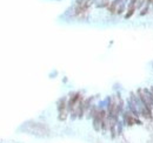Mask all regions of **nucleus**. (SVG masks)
<instances>
[{
  "label": "nucleus",
  "mask_w": 153,
  "mask_h": 143,
  "mask_svg": "<svg viewBox=\"0 0 153 143\" xmlns=\"http://www.w3.org/2000/svg\"><path fill=\"white\" fill-rule=\"evenodd\" d=\"M121 120H123L126 128H133L134 126H143L144 125V122L140 120V117H136L128 110L124 112V114L121 115Z\"/></svg>",
  "instance_id": "f257e3e1"
},
{
  "label": "nucleus",
  "mask_w": 153,
  "mask_h": 143,
  "mask_svg": "<svg viewBox=\"0 0 153 143\" xmlns=\"http://www.w3.org/2000/svg\"><path fill=\"white\" fill-rule=\"evenodd\" d=\"M140 117L144 119L145 121H149V122H152L153 121V110L147 108V107H144L141 110H140Z\"/></svg>",
  "instance_id": "f03ea898"
},
{
  "label": "nucleus",
  "mask_w": 153,
  "mask_h": 143,
  "mask_svg": "<svg viewBox=\"0 0 153 143\" xmlns=\"http://www.w3.org/2000/svg\"><path fill=\"white\" fill-rule=\"evenodd\" d=\"M67 101H69V97H66V96H63V97H60L58 100V102H57V110H58V113L69 110L67 109Z\"/></svg>",
  "instance_id": "7ed1b4c3"
},
{
  "label": "nucleus",
  "mask_w": 153,
  "mask_h": 143,
  "mask_svg": "<svg viewBox=\"0 0 153 143\" xmlns=\"http://www.w3.org/2000/svg\"><path fill=\"white\" fill-rule=\"evenodd\" d=\"M123 2H124V0H112L111 4H110V6L107 7V12H108L111 15L117 14V9H118L119 5L123 4Z\"/></svg>",
  "instance_id": "20e7f679"
},
{
  "label": "nucleus",
  "mask_w": 153,
  "mask_h": 143,
  "mask_svg": "<svg viewBox=\"0 0 153 143\" xmlns=\"http://www.w3.org/2000/svg\"><path fill=\"white\" fill-rule=\"evenodd\" d=\"M98 112H99L98 106H97V105H92V107H91V108L88 109V112L86 113V117L89 119V120H91V119L93 120V119L95 117V115L98 114Z\"/></svg>",
  "instance_id": "39448f33"
},
{
  "label": "nucleus",
  "mask_w": 153,
  "mask_h": 143,
  "mask_svg": "<svg viewBox=\"0 0 153 143\" xmlns=\"http://www.w3.org/2000/svg\"><path fill=\"white\" fill-rule=\"evenodd\" d=\"M125 125L123 122V120L120 119L118 122H117V132H118V137H123L124 136V132H125Z\"/></svg>",
  "instance_id": "423d86ee"
},
{
  "label": "nucleus",
  "mask_w": 153,
  "mask_h": 143,
  "mask_svg": "<svg viewBox=\"0 0 153 143\" xmlns=\"http://www.w3.org/2000/svg\"><path fill=\"white\" fill-rule=\"evenodd\" d=\"M136 11H137V7H136V6H134V7H127V11H126L124 18H125L126 20H127V19H131V18L133 16V14L136 13Z\"/></svg>",
  "instance_id": "0eeeda50"
},
{
  "label": "nucleus",
  "mask_w": 153,
  "mask_h": 143,
  "mask_svg": "<svg viewBox=\"0 0 153 143\" xmlns=\"http://www.w3.org/2000/svg\"><path fill=\"white\" fill-rule=\"evenodd\" d=\"M95 6L98 8H107L111 4V0H100V1H95Z\"/></svg>",
  "instance_id": "6e6552de"
},
{
  "label": "nucleus",
  "mask_w": 153,
  "mask_h": 143,
  "mask_svg": "<svg viewBox=\"0 0 153 143\" xmlns=\"http://www.w3.org/2000/svg\"><path fill=\"white\" fill-rule=\"evenodd\" d=\"M143 90H144V93H145V95H146V97H147V100L151 102V105L153 106V93L151 89H147V88H143Z\"/></svg>",
  "instance_id": "1a4fd4ad"
},
{
  "label": "nucleus",
  "mask_w": 153,
  "mask_h": 143,
  "mask_svg": "<svg viewBox=\"0 0 153 143\" xmlns=\"http://www.w3.org/2000/svg\"><path fill=\"white\" fill-rule=\"evenodd\" d=\"M127 11V7H126V2H123V4H120L119 5V7H118V9H117V15H121L124 12H126Z\"/></svg>",
  "instance_id": "9d476101"
},
{
  "label": "nucleus",
  "mask_w": 153,
  "mask_h": 143,
  "mask_svg": "<svg viewBox=\"0 0 153 143\" xmlns=\"http://www.w3.org/2000/svg\"><path fill=\"white\" fill-rule=\"evenodd\" d=\"M149 9H150V5H149V4H146V5H145V7H144V8H141V11H140L139 15H140V16L146 15V14L149 13Z\"/></svg>",
  "instance_id": "9b49d317"
},
{
  "label": "nucleus",
  "mask_w": 153,
  "mask_h": 143,
  "mask_svg": "<svg viewBox=\"0 0 153 143\" xmlns=\"http://www.w3.org/2000/svg\"><path fill=\"white\" fill-rule=\"evenodd\" d=\"M145 1H146V0H139V1L137 2V6H136V7H137V9H141V7L144 6Z\"/></svg>",
  "instance_id": "f8f14e48"
},
{
  "label": "nucleus",
  "mask_w": 153,
  "mask_h": 143,
  "mask_svg": "<svg viewBox=\"0 0 153 143\" xmlns=\"http://www.w3.org/2000/svg\"><path fill=\"white\" fill-rule=\"evenodd\" d=\"M138 1H139V0H130L127 7H134V6H137V2H138Z\"/></svg>",
  "instance_id": "ddd939ff"
},
{
  "label": "nucleus",
  "mask_w": 153,
  "mask_h": 143,
  "mask_svg": "<svg viewBox=\"0 0 153 143\" xmlns=\"http://www.w3.org/2000/svg\"><path fill=\"white\" fill-rule=\"evenodd\" d=\"M57 75H58V72H57V70H54L53 73H51V74H50V76H51V78H54V76H57Z\"/></svg>",
  "instance_id": "4468645a"
},
{
  "label": "nucleus",
  "mask_w": 153,
  "mask_h": 143,
  "mask_svg": "<svg viewBox=\"0 0 153 143\" xmlns=\"http://www.w3.org/2000/svg\"><path fill=\"white\" fill-rule=\"evenodd\" d=\"M151 90H152V93H153V86L151 87Z\"/></svg>",
  "instance_id": "2eb2a0df"
},
{
  "label": "nucleus",
  "mask_w": 153,
  "mask_h": 143,
  "mask_svg": "<svg viewBox=\"0 0 153 143\" xmlns=\"http://www.w3.org/2000/svg\"><path fill=\"white\" fill-rule=\"evenodd\" d=\"M152 6H153V0H152Z\"/></svg>",
  "instance_id": "dca6fc26"
}]
</instances>
